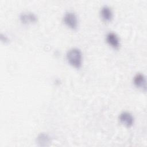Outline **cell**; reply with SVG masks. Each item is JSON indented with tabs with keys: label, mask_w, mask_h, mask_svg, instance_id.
I'll return each mask as SVG.
<instances>
[{
	"label": "cell",
	"mask_w": 147,
	"mask_h": 147,
	"mask_svg": "<svg viewBox=\"0 0 147 147\" xmlns=\"http://www.w3.org/2000/svg\"><path fill=\"white\" fill-rule=\"evenodd\" d=\"M120 122L127 127H130L134 123V117L128 111H123L119 115Z\"/></svg>",
	"instance_id": "4"
},
{
	"label": "cell",
	"mask_w": 147,
	"mask_h": 147,
	"mask_svg": "<svg viewBox=\"0 0 147 147\" xmlns=\"http://www.w3.org/2000/svg\"><path fill=\"white\" fill-rule=\"evenodd\" d=\"M107 42L114 48H118L120 45V40L118 36L114 32H109L106 34Z\"/></svg>",
	"instance_id": "6"
},
{
	"label": "cell",
	"mask_w": 147,
	"mask_h": 147,
	"mask_svg": "<svg viewBox=\"0 0 147 147\" xmlns=\"http://www.w3.org/2000/svg\"><path fill=\"white\" fill-rule=\"evenodd\" d=\"M80 49L72 48L68 51L66 57L68 63L75 68H79L82 65V56Z\"/></svg>",
	"instance_id": "1"
},
{
	"label": "cell",
	"mask_w": 147,
	"mask_h": 147,
	"mask_svg": "<svg viewBox=\"0 0 147 147\" xmlns=\"http://www.w3.org/2000/svg\"><path fill=\"white\" fill-rule=\"evenodd\" d=\"M101 18L105 21H110L113 17V12L111 8L107 6H103L100 11Z\"/></svg>",
	"instance_id": "8"
},
{
	"label": "cell",
	"mask_w": 147,
	"mask_h": 147,
	"mask_svg": "<svg viewBox=\"0 0 147 147\" xmlns=\"http://www.w3.org/2000/svg\"><path fill=\"white\" fill-rule=\"evenodd\" d=\"M133 83L138 88L145 91L146 89V81L145 76L141 73H137L133 78Z\"/></svg>",
	"instance_id": "3"
},
{
	"label": "cell",
	"mask_w": 147,
	"mask_h": 147,
	"mask_svg": "<svg viewBox=\"0 0 147 147\" xmlns=\"http://www.w3.org/2000/svg\"><path fill=\"white\" fill-rule=\"evenodd\" d=\"M20 19L23 24H26L36 22L37 20V17L36 15L32 12L25 11L20 14Z\"/></svg>",
	"instance_id": "5"
},
{
	"label": "cell",
	"mask_w": 147,
	"mask_h": 147,
	"mask_svg": "<svg viewBox=\"0 0 147 147\" xmlns=\"http://www.w3.org/2000/svg\"><path fill=\"white\" fill-rule=\"evenodd\" d=\"M63 21L67 26L71 29H75L78 26V18L73 11H68L65 12L63 17Z\"/></svg>",
	"instance_id": "2"
},
{
	"label": "cell",
	"mask_w": 147,
	"mask_h": 147,
	"mask_svg": "<svg viewBox=\"0 0 147 147\" xmlns=\"http://www.w3.org/2000/svg\"><path fill=\"white\" fill-rule=\"evenodd\" d=\"M36 141L38 146H47L50 144L51 139L48 134L44 133H41L38 135Z\"/></svg>",
	"instance_id": "7"
}]
</instances>
